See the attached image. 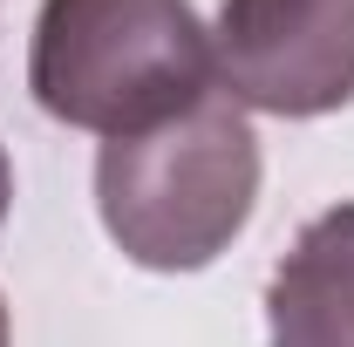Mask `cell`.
<instances>
[{"label": "cell", "instance_id": "1", "mask_svg": "<svg viewBox=\"0 0 354 347\" xmlns=\"http://www.w3.org/2000/svg\"><path fill=\"white\" fill-rule=\"evenodd\" d=\"M259 171L245 109L212 88L184 116L95 150V218L143 272H205L252 225Z\"/></svg>", "mask_w": 354, "mask_h": 347}, {"label": "cell", "instance_id": "2", "mask_svg": "<svg viewBox=\"0 0 354 347\" xmlns=\"http://www.w3.org/2000/svg\"><path fill=\"white\" fill-rule=\"evenodd\" d=\"M28 88L62 130L143 136L218 88L212 28L191 0H41Z\"/></svg>", "mask_w": 354, "mask_h": 347}, {"label": "cell", "instance_id": "3", "mask_svg": "<svg viewBox=\"0 0 354 347\" xmlns=\"http://www.w3.org/2000/svg\"><path fill=\"white\" fill-rule=\"evenodd\" d=\"M218 88L239 109L313 123L354 102V0H225Z\"/></svg>", "mask_w": 354, "mask_h": 347}, {"label": "cell", "instance_id": "4", "mask_svg": "<svg viewBox=\"0 0 354 347\" xmlns=\"http://www.w3.org/2000/svg\"><path fill=\"white\" fill-rule=\"evenodd\" d=\"M272 347H354V205H327L300 225L266 286Z\"/></svg>", "mask_w": 354, "mask_h": 347}, {"label": "cell", "instance_id": "5", "mask_svg": "<svg viewBox=\"0 0 354 347\" xmlns=\"http://www.w3.org/2000/svg\"><path fill=\"white\" fill-rule=\"evenodd\" d=\"M7 205H14V164H7V150H0V225H7Z\"/></svg>", "mask_w": 354, "mask_h": 347}, {"label": "cell", "instance_id": "6", "mask_svg": "<svg viewBox=\"0 0 354 347\" xmlns=\"http://www.w3.org/2000/svg\"><path fill=\"white\" fill-rule=\"evenodd\" d=\"M0 347H14V327H7V300H0Z\"/></svg>", "mask_w": 354, "mask_h": 347}]
</instances>
